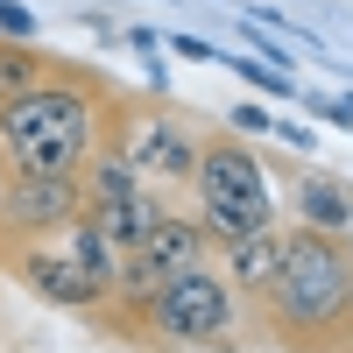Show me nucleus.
I'll use <instances>...</instances> for the list:
<instances>
[{"mask_svg":"<svg viewBox=\"0 0 353 353\" xmlns=\"http://www.w3.org/2000/svg\"><path fill=\"white\" fill-rule=\"evenodd\" d=\"M106 149L121 156L141 184H191L205 128L191 121V113H176L170 99H128V92H113V106H106Z\"/></svg>","mask_w":353,"mask_h":353,"instance_id":"5","label":"nucleus"},{"mask_svg":"<svg viewBox=\"0 0 353 353\" xmlns=\"http://www.w3.org/2000/svg\"><path fill=\"white\" fill-rule=\"evenodd\" d=\"M297 106H304V113H318V121H339V128H353V99H325V92H297Z\"/></svg>","mask_w":353,"mask_h":353,"instance_id":"17","label":"nucleus"},{"mask_svg":"<svg viewBox=\"0 0 353 353\" xmlns=\"http://www.w3.org/2000/svg\"><path fill=\"white\" fill-rule=\"evenodd\" d=\"M346 261H353V233H346Z\"/></svg>","mask_w":353,"mask_h":353,"instance_id":"20","label":"nucleus"},{"mask_svg":"<svg viewBox=\"0 0 353 353\" xmlns=\"http://www.w3.org/2000/svg\"><path fill=\"white\" fill-rule=\"evenodd\" d=\"M163 212H170V198L141 184V191H128V198H113V205H99V212H85V219H92V226L106 233V241L121 248V261H128V254L141 248V233H149V226H156Z\"/></svg>","mask_w":353,"mask_h":353,"instance_id":"12","label":"nucleus"},{"mask_svg":"<svg viewBox=\"0 0 353 353\" xmlns=\"http://www.w3.org/2000/svg\"><path fill=\"white\" fill-rule=\"evenodd\" d=\"M85 212L78 176H0V233L21 248H43Z\"/></svg>","mask_w":353,"mask_h":353,"instance_id":"7","label":"nucleus"},{"mask_svg":"<svg viewBox=\"0 0 353 353\" xmlns=\"http://www.w3.org/2000/svg\"><path fill=\"white\" fill-rule=\"evenodd\" d=\"M276 353H353V261L332 233L283 226V269L254 297Z\"/></svg>","mask_w":353,"mask_h":353,"instance_id":"1","label":"nucleus"},{"mask_svg":"<svg viewBox=\"0 0 353 353\" xmlns=\"http://www.w3.org/2000/svg\"><path fill=\"white\" fill-rule=\"evenodd\" d=\"M128 50L149 64V92L163 99V36H156V28H128Z\"/></svg>","mask_w":353,"mask_h":353,"instance_id":"14","label":"nucleus"},{"mask_svg":"<svg viewBox=\"0 0 353 353\" xmlns=\"http://www.w3.org/2000/svg\"><path fill=\"white\" fill-rule=\"evenodd\" d=\"M85 64L71 57H50L43 43H0V106H14L21 92H36V85H57V78H78Z\"/></svg>","mask_w":353,"mask_h":353,"instance_id":"11","label":"nucleus"},{"mask_svg":"<svg viewBox=\"0 0 353 353\" xmlns=\"http://www.w3.org/2000/svg\"><path fill=\"white\" fill-rule=\"evenodd\" d=\"M212 261H219V276L254 304L261 290L276 283V269H283V226H261V233H241V241H219Z\"/></svg>","mask_w":353,"mask_h":353,"instance_id":"10","label":"nucleus"},{"mask_svg":"<svg viewBox=\"0 0 353 353\" xmlns=\"http://www.w3.org/2000/svg\"><path fill=\"white\" fill-rule=\"evenodd\" d=\"M106 106L113 85L92 64L0 106V176H78L106 141Z\"/></svg>","mask_w":353,"mask_h":353,"instance_id":"2","label":"nucleus"},{"mask_svg":"<svg viewBox=\"0 0 353 353\" xmlns=\"http://www.w3.org/2000/svg\"><path fill=\"white\" fill-rule=\"evenodd\" d=\"M14 276L36 290V304H57V311H71V318H92L99 325V311H106V290L99 283H85L71 261H64V248H21L14 254Z\"/></svg>","mask_w":353,"mask_h":353,"instance_id":"8","label":"nucleus"},{"mask_svg":"<svg viewBox=\"0 0 353 353\" xmlns=\"http://www.w3.org/2000/svg\"><path fill=\"white\" fill-rule=\"evenodd\" d=\"M99 332L128 339L134 353H241L248 346V297L219 276V261L170 276L134 311H99Z\"/></svg>","mask_w":353,"mask_h":353,"instance_id":"3","label":"nucleus"},{"mask_svg":"<svg viewBox=\"0 0 353 353\" xmlns=\"http://www.w3.org/2000/svg\"><path fill=\"white\" fill-rule=\"evenodd\" d=\"M170 50L184 57V64H212V57H219V50L205 43V36H170Z\"/></svg>","mask_w":353,"mask_h":353,"instance_id":"19","label":"nucleus"},{"mask_svg":"<svg viewBox=\"0 0 353 353\" xmlns=\"http://www.w3.org/2000/svg\"><path fill=\"white\" fill-rule=\"evenodd\" d=\"M226 121L241 128V134H276V113H269V106H254V99H248V106H233Z\"/></svg>","mask_w":353,"mask_h":353,"instance_id":"18","label":"nucleus"},{"mask_svg":"<svg viewBox=\"0 0 353 353\" xmlns=\"http://www.w3.org/2000/svg\"><path fill=\"white\" fill-rule=\"evenodd\" d=\"M184 191H191L198 226L212 233V248L276 226V170H269V156H261L254 141H241V134H205L198 170H191Z\"/></svg>","mask_w":353,"mask_h":353,"instance_id":"4","label":"nucleus"},{"mask_svg":"<svg viewBox=\"0 0 353 353\" xmlns=\"http://www.w3.org/2000/svg\"><path fill=\"white\" fill-rule=\"evenodd\" d=\"M198 261H212V233L198 226V212H170L141 233V248L121 261V276H113V304L106 311H134L149 290H163L170 276H184V269H198Z\"/></svg>","mask_w":353,"mask_h":353,"instance_id":"6","label":"nucleus"},{"mask_svg":"<svg viewBox=\"0 0 353 353\" xmlns=\"http://www.w3.org/2000/svg\"><path fill=\"white\" fill-rule=\"evenodd\" d=\"M64 261H71V269H78L85 283H99V290H106V304H113V276H121V248H113V241H106V233H99L92 219H85V212H78V219L64 226Z\"/></svg>","mask_w":353,"mask_h":353,"instance_id":"13","label":"nucleus"},{"mask_svg":"<svg viewBox=\"0 0 353 353\" xmlns=\"http://www.w3.org/2000/svg\"><path fill=\"white\" fill-rule=\"evenodd\" d=\"M241 78L254 85V92H269V99H297V78H290V71H261V64H241Z\"/></svg>","mask_w":353,"mask_h":353,"instance_id":"16","label":"nucleus"},{"mask_svg":"<svg viewBox=\"0 0 353 353\" xmlns=\"http://www.w3.org/2000/svg\"><path fill=\"white\" fill-rule=\"evenodd\" d=\"M36 8H21V0H0V43H36Z\"/></svg>","mask_w":353,"mask_h":353,"instance_id":"15","label":"nucleus"},{"mask_svg":"<svg viewBox=\"0 0 353 353\" xmlns=\"http://www.w3.org/2000/svg\"><path fill=\"white\" fill-rule=\"evenodd\" d=\"M290 184H297V191H290V212H297L304 233H332V241L353 233V184H346V176L297 163V170H290Z\"/></svg>","mask_w":353,"mask_h":353,"instance_id":"9","label":"nucleus"}]
</instances>
